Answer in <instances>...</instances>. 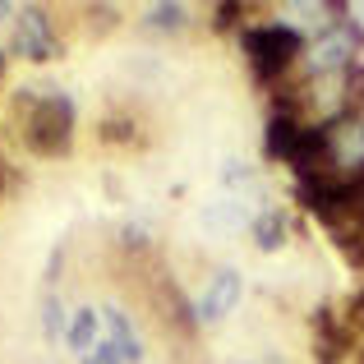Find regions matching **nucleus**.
Returning <instances> with one entry per match:
<instances>
[{
	"label": "nucleus",
	"instance_id": "obj_1",
	"mask_svg": "<svg viewBox=\"0 0 364 364\" xmlns=\"http://www.w3.org/2000/svg\"><path fill=\"white\" fill-rule=\"evenodd\" d=\"M14 129L28 152L65 157L74 143V102L60 88H18L14 92Z\"/></svg>",
	"mask_w": 364,
	"mask_h": 364
},
{
	"label": "nucleus",
	"instance_id": "obj_2",
	"mask_svg": "<svg viewBox=\"0 0 364 364\" xmlns=\"http://www.w3.org/2000/svg\"><path fill=\"white\" fill-rule=\"evenodd\" d=\"M240 46H245L249 74H254L258 88H277L291 74V65L304 60L309 42L291 23H249V28H240Z\"/></svg>",
	"mask_w": 364,
	"mask_h": 364
},
{
	"label": "nucleus",
	"instance_id": "obj_3",
	"mask_svg": "<svg viewBox=\"0 0 364 364\" xmlns=\"http://www.w3.org/2000/svg\"><path fill=\"white\" fill-rule=\"evenodd\" d=\"M360 46H364V28L355 18H332V23L304 46L300 65H304L309 79H332V74H346L350 65H355Z\"/></svg>",
	"mask_w": 364,
	"mask_h": 364
},
{
	"label": "nucleus",
	"instance_id": "obj_4",
	"mask_svg": "<svg viewBox=\"0 0 364 364\" xmlns=\"http://www.w3.org/2000/svg\"><path fill=\"white\" fill-rule=\"evenodd\" d=\"M9 51L23 55V60H33V65L60 60V42H55L51 23H46V14L37 5H23L14 14V42H9Z\"/></svg>",
	"mask_w": 364,
	"mask_h": 364
},
{
	"label": "nucleus",
	"instance_id": "obj_5",
	"mask_svg": "<svg viewBox=\"0 0 364 364\" xmlns=\"http://www.w3.org/2000/svg\"><path fill=\"white\" fill-rule=\"evenodd\" d=\"M314 328V364H341L350 360V346H355V332H350L346 314H337L332 304H318L309 318Z\"/></svg>",
	"mask_w": 364,
	"mask_h": 364
},
{
	"label": "nucleus",
	"instance_id": "obj_6",
	"mask_svg": "<svg viewBox=\"0 0 364 364\" xmlns=\"http://www.w3.org/2000/svg\"><path fill=\"white\" fill-rule=\"evenodd\" d=\"M328 143H332V171L337 176L364 171V111H346L341 120H332Z\"/></svg>",
	"mask_w": 364,
	"mask_h": 364
},
{
	"label": "nucleus",
	"instance_id": "obj_7",
	"mask_svg": "<svg viewBox=\"0 0 364 364\" xmlns=\"http://www.w3.org/2000/svg\"><path fill=\"white\" fill-rule=\"evenodd\" d=\"M240 291H245V282H240V272L235 267H222V272L213 277V282L203 286V295H198V304H194V318H198V328H213V323H222L226 314L240 304Z\"/></svg>",
	"mask_w": 364,
	"mask_h": 364
},
{
	"label": "nucleus",
	"instance_id": "obj_8",
	"mask_svg": "<svg viewBox=\"0 0 364 364\" xmlns=\"http://www.w3.org/2000/svg\"><path fill=\"white\" fill-rule=\"evenodd\" d=\"M300 134H304V124L295 120V116H267L263 152H267V157H277V161H286V166H291V161H295V148H300Z\"/></svg>",
	"mask_w": 364,
	"mask_h": 364
},
{
	"label": "nucleus",
	"instance_id": "obj_9",
	"mask_svg": "<svg viewBox=\"0 0 364 364\" xmlns=\"http://www.w3.org/2000/svg\"><path fill=\"white\" fill-rule=\"evenodd\" d=\"M102 323H107V332H111L107 341L120 350V360H124V364H139V355H143V341H139V332H134L129 314H124L120 304H107V309H102Z\"/></svg>",
	"mask_w": 364,
	"mask_h": 364
},
{
	"label": "nucleus",
	"instance_id": "obj_10",
	"mask_svg": "<svg viewBox=\"0 0 364 364\" xmlns=\"http://www.w3.org/2000/svg\"><path fill=\"white\" fill-rule=\"evenodd\" d=\"M286 231H291V222H286L282 208H267V213L254 217V245L263 249V254H277V249L286 245Z\"/></svg>",
	"mask_w": 364,
	"mask_h": 364
},
{
	"label": "nucleus",
	"instance_id": "obj_11",
	"mask_svg": "<svg viewBox=\"0 0 364 364\" xmlns=\"http://www.w3.org/2000/svg\"><path fill=\"white\" fill-rule=\"evenodd\" d=\"M97 328H102V309H92V304H88V309L74 314L70 337H65V341H70V346L79 350V360L88 355V350H97V346H102V341H97Z\"/></svg>",
	"mask_w": 364,
	"mask_h": 364
},
{
	"label": "nucleus",
	"instance_id": "obj_12",
	"mask_svg": "<svg viewBox=\"0 0 364 364\" xmlns=\"http://www.w3.org/2000/svg\"><path fill=\"white\" fill-rule=\"evenodd\" d=\"M70 314H65V304H60V295H46L42 300V332H46V341H55V337H70Z\"/></svg>",
	"mask_w": 364,
	"mask_h": 364
},
{
	"label": "nucleus",
	"instance_id": "obj_13",
	"mask_svg": "<svg viewBox=\"0 0 364 364\" xmlns=\"http://www.w3.org/2000/svg\"><path fill=\"white\" fill-rule=\"evenodd\" d=\"M185 14H189V9L171 0V5H152L148 9V23L152 28H166V33H180V28H185Z\"/></svg>",
	"mask_w": 364,
	"mask_h": 364
},
{
	"label": "nucleus",
	"instance_id": "obj_14",
	"mask_svg": "<svg viewBox=\"0 0 364 364\" xmlns=\"http://www.w3.org/2000/svg\"><path fill=\"white\" fill-rule=\"evenodd\" d=\"M97 139L102 143H134L139 134H134V120H124V116H107L97 124Z\"/></svg>",
	"mask_w": 364,
	"mask_h": 364
},
{
	"label": "nucleus",
	"instance_id": "obj_15",
	"mask_svg": "<svg viewBox=\"0 0 364 364\" xmlns=\"http://www.w3.org/2000/svg\"><path fill=\"white\" fill-rule=\"evenodd\" d=\"M341 79H346V102H350V111H364V65L355 60L346 74H341Z\"/></svg>",
	"mask_w": 364,
	"mask_h": 364
},
{
	"label": "nucleus",
	"instance_id": "obj_16",
	"mask_svg": "<svg viewBox=\"0 0 364 364\" xmlns=\"http://www.w3.org/2000/svg\"><path fill=\"white\" fill-rule=\"evenodd\" d=\"M213 28H217V33H231V28H235V18H245V5H231V0H226V5H217L213 9Z\"/></svg>",
	"mask_w": 364,
	"mask_h": 364
},
{
	"label": "nucleus",
	"instance_id": "obj_17",
	"mask_svg": "<svg viewBox=\"0 0 364 364\" xmlns=\"http://www.w3.org/2000/svg\"><path fill=\"white\" fill-rule=\"evenodd\" d=\"M83 364H124V360H120V350L111 346V341H102L97 350H88V355H83Z\"/></svg>",
	"mask_w": 364,
	"mask_h": 364
},
{
	"label": "nucleus",
	"instance_id": "obj_18",
	"mask_svg": "<svg viewBox=\"0 0 364 364\" xmlns=\"http://www.w3.org/2000/svg\"><path fill=\"white\" fill-rule=\"evenodd\" d=\"M222 180H226V185H235V180H240V185H245V180H249V166H245V161H226Z\"/></svg>",
	"mask_w": 364,
	"mask_h": 364
},
{
	"label": "nucleus",
	"instance_id": "obj_19",
	"mask_svg": "<svg viewBox=\"0 0 364 364\" xmlns=\"http://www.w3.org/2000/svg\"><path fill=\"white\" fill-rule=\"evenodd\" d=\"M60 263H65V249L55 245V249H51V258H46V282H55V277H60Z\"/></svg>",
	"mask_w": 364,
	"mask_h": 364
},
{
	"label": "nucleus",
	"instance_id": "obj_20",
	"mask_svg": "<svg viewBox=\"0 0 364 364\" xmlns=\"http://www.w3.org/2000/svg\"><path fill=\"white\" fill-rule=\"evenodd\" d=\"M124 245H129V249H143V231H139V226H124Z\"/></svg>",
	"mask_w": 364,
	"mask_h": 364
},
{
	"label": "nucleus",
	"instance_id": "obj_21",
	"mask_svg": "<svg viewBox=\"0 0 364 364\" xmlns=\"http://www.w3.org/2000/svg\"><path fill=\"white\" fill-rule=\"evenodd\" d=\"M5 14H9V5H5V0H0V18H5Z\"/></svg>",
	"mask_w": 364,
	"mask_h": 364
},
{
	"label": "nucleus",
	"instance_id": "obj_22",
	"mask_svg": "<svg viewBox=\"0 0 364 364\" xmlns=\"http://www.w3.org/2000/svg\"><path fill=\"white\" fill-rule=\"evenodd\" d=\"M0 189H5V166H0Z\"/></svg>",
	"mask_w": 364,
	"mask_h": 364
},
{
	"label": "nucleus",
	"instance_id": "obj_23",
	"mask_svg": "<svg viewBox=\"0 0 364 364\" xmlns=\"http://www.w3.org/2000/svg\"><path fill=\"white\" fill-rule=\"evenodd\" d=\"M0 70H5V55H0Z\"/></svg>",
	"mask_w": 364,
	"mask_h": 364
}]
</instances>
